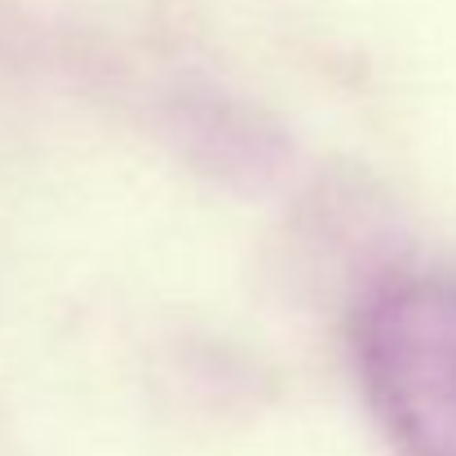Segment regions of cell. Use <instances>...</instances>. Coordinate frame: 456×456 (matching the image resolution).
Returning <instances> with one entry per match:
<instances>
[{
    "mask_svg": "<svg viewBox=\"0 0 456 456\" xmlns=\"http://www.w3.org/2000/svg\"><path fill=\"white\" fill-rule=\"evenodd\" d=\"M372 412L408 456H456V275L386 280L359 310Z\"/></svg>",
    "mask_w": 456,
    "mask_h": 456,
    "instance_id": "1",
    "label": "cell"
}]
</instances>
